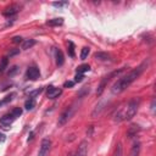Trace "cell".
Here are the masks:
<instances>
[{
    "label": "cell",
    "instance_id": "obj_1",
    "mask_svg": "<svg viewBox=\"0 0 156 156\" xmlns=\"http://www.w3.org/2000/svg\"><path fill=\"white\" fill-rule=\"evenodd\" d=\"M145 67H147V62L141 64V65H140L139 67H137L136 70L131 71L128 75L121 77V78L115 83V84L112 86L111 91L113 93V94H120V93H122L123 90H126V89L132 84V83L143 73L144 70H145Z\"/></svg>",
    "mask_w": 156,
    "mask_h": 156
},
{
    "label": "cell",
    "instance_id": "obj_2",
    "mask_svg": "<svg viewBox=\"0 0 156 156\" xmlns=\"http://www.w3.org/2000/svg\"><path fill=\"white\" fill-rule=\"evenodd\" d=\"M139 102H140L139 99H133V100H131V101L127 104L126 107H123L122 110H120V111L116 113L115 121H116V122H121V121H124V120H127V121L132 120V118L134 117V115L137 113V111H138Z\"/></svg>",
    "mask_w": 156,
    "mask_h": 156
},
{
    "label": "cell",
    "instance_id": "obj_3",
    "mask_svg": "<svg viewBox=\"0 0 156 156\" xmlns=\"http://www.w3.org/2000/svg\"><path fill=\"white\" fill-rule=\"evenodd\" d=\"M75 111H76V107H75V105H72V106H70V107H66V110L61 113V116L59 117V122H57V124L59 126H64V124L72 117V115L75 113Z\"/></svg>",
    "mask_w": 156,
    "mask_h": 156
},
{
    "label": "cell",
    "instance_id": "obj_4",
    "mask_svg": "<svg viewBox=\"0 0 156 156\" xmlns=\"http://www.w3.org/2000/svg\"><path fill=\"white\" fill-rule=\"evenodd\" d=\"M50 145L51 141L49 139H43L40 144V149H39V156H48L49 155V150H50Z\"/></svg>",
    "mask_w": 156,
    "mask_h": 156
},
{
    "label": "cell",
    "instance_id": "obj_5",
    "mask_svg": "<svg viewBox=\"0 0 156 156\" xmlns=\"http://www.w3.org/2000/svg\"><path fill=\"white\" fill-rule=\"evenodd\" d=\"M120 72H122V70H120V71L115 72V73H112V75H110V76H107V77H104V79L101 81L100 86H99V88H98V90H97V95H100L101 93L104 91V89H105V87H106V84H107V82L110 81V78H111L112 76H115V75H118Z\"/></svg>",
    "mask_w": 156,
    "mask_h": 156
},
{
    "label": "cell",
    "instance_id": "obj_6",
    "mask_svg": "<svg viewBox=\"0 0 156 156\" xmlns=\"http://www.w3.org/2000/svg\"><path fill=\"white\" fill-rule=\"evenodd\" d=\"M18 11H20V6L16 5V4H12V5L7 6V7L4 10V11H3V15L6 16V17H10V16L16 15Z\"/></svg>",
    "mask_w": 156,
    "mask_h": 156
},
{
    "label": "cell",
    "instance_id": "obj_7",
    "mask_svg": "<svg viewBox=\"0 0 156 156\" xmlns=\"http://www.w3.org/2000/svg\"><path fill=\"white\" fill-rule=\"evenodd\" d=\"M61 93H62V90H61V89L55 88V87H53V86H50V87L48 88V93H46V95H48V98H49V99H55V98H57V97H60V95H61Z\"/></svg>",
    "mask_w": 156,
    "mask_h": 156
},
{
    "label": "cell",
    "instance_id": "obj_8",
    "mask_svg": "<svg viewBox=\"0 0 156 156\" xmlns=\"http://www.w3.org/2000/svg\"><path fill=\"white\" fill-rule=\"evenodd\" d=\"M27 78H29V79H32V81H36V79H38L39 78V75H40V72H39V70L37 68V67H29L28 70H27Z\"/></svg>",
    "mask_w": 156,
    "mask_h": 156
},
{
    "label": "cell",
    "instance_id": "obj_9",
    "mask_svg": "<svg viewBox=\"0 0 156 156\" xmlns=\"http://www.w3.org/2000/svg\"><path fill=\"white\" fill-rule=\"evenodd\" d=\"M15 121V117L11 115V113H9V115H5L0 118V123L3 124L5 128H9V126H11V123Z\"/></svg>",
    "mask_w": 156,
    "mask_h": 156
},
{
    "label": "cell",
    "instance_id": "obj_10",
    "mask_svg": "<svg viewBox=\"0 0 156 156\" xmlns=\"http://www.w3.org/2000/svg\"><path fill=\"white\" fill-rule=\"evenodd\" d=\"M87 152H88V145H87V141L84 140L79 144L75 156H87Z\"/></svg>",
    "mask_w": 156,
    "mask_h": 156
},
{
    "label": "cell",
    "instance_id": "obj_11",
    "mask_svg": "<svg viewBox=\"0 0 156 156\" xmlns=\"http://www.w3.org/2000/svg\"><path fill=\"white\" fill-rule=\"evenodd\" d=\"M62 23H64V18H61V17H59V18H53V20H49L48 22H46V25H48V26H51V27L61 26Z\"/></svg>",
    "mask_w": 156,
    "mask_h": 156
},
{
    "label": "cell",
    "instance_id": "obj_12",
    "mask_svg": "<svg viewBox=\"0 0 156 156\" xmlns=\"http://www.w3.org/2000/svg\"><path fill=\"white\" fill-rule=\"evenodd\" d=\"M105 104H106V100H102V101L99 104V105H97V107L94 109V111L91 112V116H93V117H97V115H99V113L101 112V110L104 109Z\"/></svg>",
    "mask_w": 156,
    "mask_h": 156
},
{
    "label": "cell",
    "instance_id": "obj_13",
    "mask_svg": "<svg viewBox=\"0 0 156 156\" xmlns=\"http://www.w3.org/2000/svg\"><path fill=\"white\" fill-rule=\"evenodd\" d=\"M34 44H36L34 39H27V40H25L22 43V50H28V49L32 48Z\"/></svg>",
    "mask_w": 156,
    "mask_h": 156
},
{
    "label": "cell",
    "instance_id": "obj_14",
    "mask_svg": "<svg viewBox=\"0 0 156 156\" xmlns=\"http://www.w3.org/2000/svg\"><path fill=\"white\" fill-rule=\"evenodd\" d=\"M65 62V59H64V54H62L61 50H57L56 51V65L57 66H62Z\"/></svg>",
    "mask_w": 156,
    "mask_h": 156
},
{
    "label": "cell",
    "instance_id": "obj_15",
    "mask_svg": "<svg viewBox=\"0 0 156 156\" xmlns=\"http://www.w3.org/2000/svg\"><path fill=\"white\" fill-rule=\"evenodd\" d=\"M94 57L97 59V60H101V61H106V60H110V55L109 54H106V53H95L94 54Z\"/></svg>",
    "mask_w": 156,
    "mask_h": 156
},
{
    "label": "cell",
    "instance_id": "obj_16",
    "mask_svg": "<svg viewBox=\"0 0 156 156\" xmlns=\"http://www.w3.org/2000/svg\"><path fill=\"white\" fill-rule=\"evenodd\" d=\"M34 106H36V101H34V99L29 98L28 100H26V102H25V107H26V110H32V109H34Z\"/></svg>",
    "mask_w": 156,
    "mask_h": 156
},
{
    "label": "cell",
    "instance_id": "obj_17",
    "mask_svg": "<svg viewBox=\"0 0 156 156\" xmlns=\"http://www.w3.org/2000/svg\"><path fill=\"white\" fill-rule=\"evenodd\" d=\"M90 70V66L89 65H81L77 67V73H84V72H88Z\"/></svg>",
    "mask_w": 156,
    "mask_h": 156
},
{
    "label": "cell",
    "instance_id": "obj_18",
    "mask_svg": "<svg viewBox=\"0 0 156 156\" xmlns=\"http://www.w3.org/2000/svg\"><path fill=\"white\" fill-rule=\"evenodd\" d=\"M89 51H90V49L88 48V46H84L82 49V53H81V60H84V59H87V56L89 55Z\"/></svg>",
    "mask_w": 156,
    "mask_h": 156
},
{
    "label": "cell",
    "instance_id": "obj_19",
    "mask_svg": "<svg viewBox=\"0 0 156 156\" xmlns=\"http://www.w3.org/2000/svg\"><path fill=\"white\" fill-rule=\"evenodd\" d=\"M138 131H139L138 126H132V127L129 128V131H128V137H129V138H132L133 136H136Z\"/></svg>",
    "mask_w": 156,
    "mask_h": 156
},
{
    "label": "cell",
    "instance_id": "obj_20",
    "mask_svg": "<svg viewBox=\"0 0 156 156\" xmlns=\"http://www.w3.org/2000/svg\"><path fill=\"white\" fill-rule=\"evenodd\" d=\"M10 113H11V115H12L15 118H17V117H20L21 115H22V110H21L20 107H15Z\"/></svg>",
    "mask_w": 156,
    "mask_h": 156
},
{
    "label": "cell",
    "instance_id": "obj_21",
    "mask_svg": "<svg viewBox=\"0 0 156 156\" xmlns=\"http://www.w3.org/2000/svg\"><path fill=\"white\" fill-rule=\"evenodd\" d=\"M68 55L71 56V57H73L75 56V44L72 43V41H68Z\"/></svg>",
    "mask_w": 156,
    "mask_h": 156
},
{
    "label": "cell",
    "instance_id": "obj_22",
    "mask_svg": "<svg viewBox=\"0 0 156 156\" xmlns=\"http://www.w3.org/2000/svg\"><path fill=\"white\" fill-rule=\"evenodd\" d=\"M6 67H7V57H3L1 62H0V72H4Z\"/></svg>",
    "mask_w": 156,
    "mask_h": 156
},
{
    "label": "cell",
    "instance_id": "obj_23",
    "mask_svg": "<svg viewBox=\"0 0 156 156\" xmlns=\"http://www.w3.org/2000/svg\"><path fill=\"white\" fill-rule=\"evenodd\" d=\"M43 91V88H39V89H37V90H33V91H30L29 93V98H34V97H37V95H39L40 93Z\"/></svg>",
    "mask_w": 156,
    "mask_h": 156
},
{
    "label": "cell",
    "instance_id": "obj_24",
    "mask_svg": "<svg viewBox=\"0 0 156 156\" xmlns=\"http://www.w3.org/2000/svg\"><path fill=\"white\" fill-rule=\"evenodd\" d=\"M66 5H68V3L67 1H55V3H53V6H55V7H64V6H66Z\"/></svg>",
    "mask_w": 156,
    "mask_h": 156
},
{
    "label": "cell",
    "instance_id": "obj_25",
    "mask_svg": "<svg viewBox=\"0 0 156 156\" xmlns=\"http://www.w3.org/2000/svg\"><path fill=\"white\" fill-rule=\"evenodd\" d=\"M17 71H18V67H17V66H12V67H11V70L9 71V73H7V75H9L10 77H12L14 75H16V73H17Z\"/></svg>",
    "mask_w": 156,
    "mask_h": 156
},
{
    "label": "cell",
    "instance_id": "obj_26",
    "mask_svg": "<svg viewBox=\"0 0 156 156\" xmlns=\"http://www.w3.org/2000/svg\"><path fill=\"white\" fill-rule=\"evenodd\" d=\"M113 156H122V145L121 144H117V148H116V151H115V155Z\"/></svg>",
    "mask_w": 156,
    "mask_h": 156
},
{
    "label": "cell",
    "instance_id": "obj_27",
    "mask_svg": "<svg viewBox=\"0 0 156 156\" xmlns=\"http://www.w3.org/2000/svg\"><path fill=\"white\" fill-rule=\"evenodd\" d=\"M73 86H75V82H72V81H66L64 83V87L65 88H72Z\"/></svg>",
    "mask_w": 156,
    "mask_h": 156
},
{
    "label": "cell",
    "instance_id": "obj_28",
    "mask_svg": "<svg viewBox=\"0 0 156 156\" xmlns=\"http://www.w3.org/2000/svg\"><path fill=\"white\" fill-rule=\"evenodd\" d=\"M83 78H84V76H83L82 73H77L76 77H75V82H77V83H78V82H82Z\"/></svg>",
    "mask_w": 156,
    "mask_h": 156
},
{
    "label": "cell",
    "instance_id": "obj_29",
    "mask_svg": "<svg viewBox=\"0 0 156 156\" xmlns=\"http://www.w3.org/2000/svg\"><path fill=\"white\" fill-rule=\"evenodd\" d=\"M21 41H22V38L18 37V36L12 38V43H15V44H18V43H21Z\"/></svg>",
    "mask_w": 156,
    "mask_h": 156
},
{
    "label": "cell",
    "instance_id": "obj_30",
    "mask_svg": "<svg viewBox=\"0 0 156 156\" xmlns=\"http://www.w3.org/2000/svg\"><path fill=\"white\" fill-rule=\"evenodd\" d=\"M18 53H20V49H15V50H12L11 53H10V56H14V55H16Z\"/></svg>",
    "mask_w": 156,
    "mask_h": 156
},
{
    "label": "cell",
    "instance_id": "obj_31",
    "mask_svg": "<svg viewBox=\"0 0 156 156\" xmlns=\"http://www.w3.org/2000/svg\"><path fill=\"white\" fill-rule=\"evenodd\" d=\"M5 139H6V137L4 136L3 133H0V143H4V141H5Z\"/></svg>",
    "mask_w": 156,
    "mask_h": 156
},
{
    "label": "cell",
    "instance_id": "obj_32",
    "mask_svg": "<svg viewBox=\"0 0 156 156\" xmlns=\"http://www.w3.org/2000/svg\"><path fill=\"white\" fill-rule=\"evenodd\" d=\"M33 138H34V132H30V134H29V137H28V139H27V140H28V141H30Z\"/></svg>",
    "mask_w": 156,
    "mask_h": 156
},
{
    "label": "cell",
    "instance_id": "obj_33",
    "mask_svg": "<svg viewBox=\"0 0 156 156\" xmlns=\"http://www.w3.org/2000/svg\"><path fill=\"white\" fill-rule=\"evenodd\" d=\"M3 105H4V102H3V100H1V101H0V106H3Z\"/></svg>",
    "mask_w": 156,
    "mask_h": 156
},
{
    "label": "cell",
    "instance_id": "obj_34",
    "mask_svg": "<svg viewBox=\"0 0 156 156\" xmlns=\"http://www.w3.org/2000/svg\"><path fill=\"white\" fill-rule=\"evenodd\" d=\"M68 156H73V155H72V154H68Z\"/></svg>",
    "mask_w": 156,
    "mask_h": 156
}]
</instances>
